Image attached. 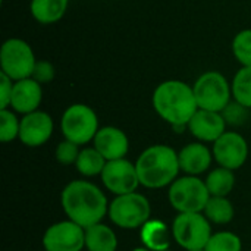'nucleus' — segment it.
Segmentation results:
<instances>
[{
    "instance_id": "obj_1",
    "label": "nucleus",
    "mask_w": 251,
    "mask_h": 251,
    "mask_svg": "<svg viewBox=\"0 0 251 251\" xmlns=\"http://www.w3.org/2000/svg\"><path fill=\"white\" fill-rule=\"evenodd\" d=\"M60 203L69 221L84 229L100 224L109 212V203L104 193L93 182L76 179L69 182L60 196Z\"/></svg>"
},
{
    "instance_id": "obj_2",
    "label": "nucleus",
    "mask_w": 251,
    "mask_h": 251,
    "mask_svg": "<svg viewBox=\"0 0 251 251\" xmlns=\"http://www.w3.org/2000/svg\"><path fill=\"white\" fill-rule=\"evenodd\" d=\"M151 103L156 113L175 131L187 128L188 122L199 110L193 85L181 79L160 82L153 91Z\"/></svg>"
},
{
    "instance_id": "obj_3",
    "label": "nucleus",
    "mask_w": 251,
    "mask_h": 251,
    "mask_svg": "<svg viewBox=\"0 0 251 251\" xmlns=\"http://www.w3.org/2000/svg\"><path fill=\"white\" fill-rule=\"evenodd\" d=\"M140 185L159 190L171 185L181 168L178 153L165 144H154L147 147L135 162Z\"/></svg>"
},
{
    "instance_id": "obj_4",
    "label": "nucleus",
    "mask_w": 251,
    "mask_h": 251,
    "mask_svg": "<svg viewBox=\"0 0 251 251\" xmlns=\"http://www.w3.org/2000/svg\"><path fill=\"white\" fill-rule=\"evenodd\" d=\"M60 129L65 140L78 146H85L94 140L99 126V118L93 107L84 103L71 104L62 115Z\"/></svg>"
},
{
    "instance_id": "obj_5",
    "label": "nucleus",
    "mask_w": 251,
    "mask_h": 251,
    "mask_svg": "<svg viewBox=\"0 0 251 251\" xmlns=\"http://www.w3.org/2000/svg\"><path fill=\"white\" fill-rule=\"evenodd\" d=\"M169 203L178 213H203L210 194L206 182L199 176L176 178L169 185Z\"/></svg>"
},
{
    "instance_id": "obj_6",
    "label": "nucleus",
    "mask_w": 251,
    "mask_h": 251,
    "mask_svg": "<svg viewBox=\"0 0 251 251\" xmlns=\"http://www.w3.org/2000/svg\"><path fill=\"white\" fill-rule=\"evenodd\" d=\"M199 109L222 112L232 100L231 82L219 71L203 72L193 85Z\"/></svg>"
},
{
    "instance_id": "obj_7",
    "label": "nucleus",
    "mask_w": 251,
    "mask_h": 251,
    "mask_svg": "<svg viewBox=\"0 0 251 251\" xmlns=\"http://www.w3.org/2000/svg\"><path fill=\"white\" fill-rule=\"evenodd\" d=\"M110 221L122 229H137L150 221L151 207L147 197L138 193L116 196L109 204Z\"/></svg>"
},
{
    "instance_id": "obj_8",
    "label": "nucleus",
    "mask_w": 251,
    "mask_h": 251,
    "mask_svg": "<svg viewBox=\"0 0 251 251\" xmlns=\"http://www.w3.org/2000/svg\"><path fill=\"white\" fill-rule=\"evenodd\" d=\"M37 59L32 47L22 38H7L0 47V72L13 81L31 78Z\"/></svg>"
},
{
    "instance_id": "obj_9",
    "label": "nucleus",
    "mask_w": 251,
    "mask_h": 251,
    "mask_svg": "<svg viewBox=\"0 0 251 251\" xmlns=\"http://www.w3.org/2000/svg\"><path fill=\"white\" fill-rule=\"evenodd\" d=\"M172 237L187 251L204 249L212 237L210 221L203 213H179L172 224Z\"/></svg>"
},
{
    "instance_id": "obj_10",
    "label": "nucleus",
    "mask_w": 251,
    "mask_h": 251,
    "mask_svg": "<svg viewBox=\"0 0 251 251\" xmlns=\"http://www.w3.org/2000/svg\"><path fill=\"white\" fill-rule=\"evenodd\" d=\"M100 178L103 185L116 196L135 193L140 185L135 163L126 160L125 157L106 162Z\"/></svg>"
},
{
    "instance_id": "obj_11",
    "label": "nucleus",
    "mask_w": 251,
    "mask_h": 251,
    "mask_svg": "<svg viewBox=\"0 0 251 251\" xmlns=\"http://www.w3.org/2000/svg\"><path fill=\"white\" fill-rule=\"evenodd\" d=\"M46 251H81L85 247V229L72 221L49 226L43 235Z\"/></svg>"
},
{
    "instance_id": "obj_12",
    "label": "nucleus",
    "mask_w": 251,
    "mask_h": 251,
    "mask_svg": "<svg viewBox=\"0 0 251 251\" xmlns=\"http://www.w3.org/2000/svg\"><path fill=\"white\" fill-rule=\"evenodd\" d=\"M212 153L219 166L237 171L247 162L249 144L241 134L235 131H225L213 143Z\"/></svg>"
},
{
    "instance_id": "obj_13",
    "label": "nucleus",
    "mask_w": 251,
    "mask_h": 251,
    "mask_svg": "<svg viewBox=\"0 0 251 251\" xmlns=\"http://www.w3.org/2000/svg\"><path fill=\"white\" fill-rule=\"evenodd\" d=\"M54 129L51 116L47 112L35 110L21 118L19 126V141L28 147H40L46 144Z\"/></svg>"
},
{
    "instance_id": "obj_14",
    "label": "nucleus",
    "mask_w": 251,
    "mask_h": 251,
    "mask_svg": "<svg viewBox=\"0 0 251 251\" xmlns=\"http://www.w3.org/2000/svg\"><path fill=\"white\" fill-rule=\"evenodd\" d=\"M226 126L221 112L204 109H199L187 125L191 135L201 143H215L226 131Z\"/></svg>"
},
{
    "instance_id": "obj_15",
    "label": "nucleus",
    "mask_w": 251,
    "mask_h": 251,
    "mask_svg": "<svg viewBox=\"0 0 251 251\" xmlns=\"http://www.w3.org/2000/svg\"><path fill=\"white\" fill-rule=\"evenodd\" d=\"M43 100V85L34 78H24L15 81L10 107L13 112L26 115L38 110Z\"/></svg>"
},
{
    "instance_id": "obj_16",
    "label": "nucleus",
    "mask_w": 251,
    "mask_h": 251,
    "mask_svg": "<svg viewBox=\"0 0 251 251\" xmlns=\"http://www.w3.org/2000/svg\"><path fill=\"white\" fill-rule=\"evenodd\" d=\"M94 147L101 153V156L109 160L124 159L129 150V140L126 134L116 126H103L97 131L94 140Z\"/></svg>"
},
{
    "instance_id": "obj_17",
    "label": "nucleus",
    "mask_w": 251,
    "mask_h": 251,
    "mask_svg": "<svg viewBox=\"0 0 251 251\" xmlns=\"http://www.w3.org/2000/svg\"><path fill=\"white\" fill-rule=\"evenodd\" d=\"M178 159L182 172H185L187 175L199 176L206 171H209L212 165L213 153L204 143L196 141L184 146L178 151Z\"/></svg>"
},
{
    "instance_id": "obj_18",
    "label": "nucleus",
    "mask_w": 251,
    "mask_h": 251,
    "mask_svg": "<svg viewBox=\"0 0 251 251\" xmlns=\"http://www.w3.org/2000/svg\"><path fill=\"white\" fill-rule=\"evenodd\" d=\"M141 243L150 251H166L171 246V231L165 222L150 219L141 226Z\"/></svg>"
},
{
    "instance_id": "obj_19",
    "label": "nucleus",
    "mask_w": 251,
    "mask_h": 251,
    "mask_svg": "<svg viewBox=\"0 0 251 251\" xmlns=\"http://www.w3.org/2000/svg\"><path fill=\"white\" fill-rule=\"evenodd\" d=\"M69 6V0H31V16L41 25H50L59 22Z\"/></svg>"
},
{
    "instance_id": "obj_20",
    "label": "nucleus",
    "mask_w": 251,
    "mask_h": 251,
    "mask_svg": "<svg viewBox=\"0 0 251 251\" xmlns=\"http://www.w3.org/2000/svg\"><path fill=\"white\" fill-rule=\"evenodd\" d=\"M85 249L88 251H116L118 237L104 224L85 228Z\"/></svg>"
},
{
    "instance_id": "obj_21",
    "label": "nucleus",
    "mask_w": 251,
    "mask_h": 251,
    "mask_svg": "<svg viewBox=\"0 0 251 251\" xmlns=\"http://www.w3.org/2000/svg\"><path fill=\"white\" fill-rule=\"evenodd\" d=\"M204 182L210 196L228 197V194H231L235 187V175L234 171L219 166L209 172Z\"/></svg>"
},
{
    "instance_id": "obj_22",
    "label": "nucleus",
    "mask_w": 251,
    "mask_h": 251,
    "mask_svg": "<svg viewBox=\"0 0 251 251\" xmlns=\"http://www.w3.org/2000/svg\"><path fill=\"white\" fill-rule=\"evenodd\" d=\"M106 159L101 156V153L93 146V147H85L79 151V156L76 159V171L82 176H97L101 175L104 166H106Z\"/></svg>"
},
{
    "instance_id": "obj_23",
    "label": "nucleus",
    "mask_w": 251,
    "mask_h": 251,
    "mask_svg": "<svg viewBox=\"0 0 251 251\" xmlns=\"http://www.w3.org/2000/svg\"><path fill=\"white\" fill-rule=\"evenodd\" d=\"M203 215L215 225H226L234 219L235 210L232 203L226 197H215L210 196Z\"/></svg>"
},
{
    "instance_id": "obj_24",
    "label": "nucleus",
    "mask_w": 251,
    "mask_h": 251,
    "mask_svg": "<svg viewBox=\"0 0 251 251\" xmlns=\"http://www.w3.org/2000/svg\"><path fill=\"white\" fill-rule=\"evenodd\" d=\"M232 99L251 109V66H241L231 81Z\"/></svg>"
},
{
    "instance_id": "obj_25",
    "label": "nucleus",
    "mask_w": 251,
    "mask_h": 251,
    "mask_svg": "<svg viewBox=\"0 0 251 251\" xmlns=\"http://www.w3.org/2000/svg\"><path fill=\"white\" fill-rule=\"evenodd\" d=\"M21 119H18L16 112L12 109H0V141L12 143L19 138Z\"/></svg>"
},
{
    "instance_id": "obj_26",
    "label": "nucleus",
    "mask_w": 251,
    "mask_h": 251,
    "mask_svg": "<svg viewBox=\"0 0 251 251\" xmlns=\"http://www.w3.org/2000/svg\"><path fill=\"white\" fill-rule=\"evenodd\" d=\"M241 249L243 244L240 237L228 231L212 234L210 240L204 247L206 251H241Z\"/></svg>"
},
{
    "instance_id": "obj_27",
    "label": "nucleus",
    "mask_w": 251,
    "mask_h": 251,
    "mask_svg": "<svg viewBox=\"0 0 251 251\" xmlns=\"http://www.w3.org/2000/svg\"><path fill=\"white\" fill-rule=\"evenodd\" d=\"M232 53L241 66H251V29H243L234 37Z\"/></svg>"
},
{
    "instance_id": "obj_28",
    "label": "nucleus",
    "mask_w": 251,
    "mask_h": 251,
    "mask_svg": "<svg viewBox=\"0 0 251 251\" xmlns=\"http://www.w3.org/2000/svg\"><path fill=\"white\" fill-rule=\"evenodd\" d=\"M249 110L246 106L240 104L238 101H235L234 99L229 101V104L221 112L226 125H231V126H240L243 125L244 122H247L249 119Z\"/></svg>"
},
{
    "instance_id": "obj_29",
    "label": "nucleus",
    "mask_w": 251,
    "mask_h": 251,
    "mask_svg": "<svg viewBox=\"0 0 251 251\" xmlns=\"http://www.w3.org/2000/svg\"><path fill=\"white\" fill-rule=\"evenodd\" d=\"M79 146L69 141V140H63L62 143L57 144L56 151H54V157L60 165H75L76 159L79 156Z\"/></svg>"
},
{
    "instance_id": "obj_30",
    "label": "nucleus",
    "mask_w": 251,
    "mask_h": 251,
    "mask_svg": "<svg viewBox=\"0 0 251 251\" xmlns=\"http://www.w3.org/2000/svg\"><path fill=\"white\" fill-rule=\"evenodd\" d=\"M54 76H56V69L53 63H50L49 60H37L31 78H34L37 82L44 85V84H50L54 79Z\"/></svg>"
},
{
    "instance_id": "obj_31",
    "label": "nucleus",
    "mask_w": 251,
    "mask_h": 251,
    "mask_svg": "<svg viewBox=\"0 0 251 251\" xmlns=\"http://www.w3.org/2000/svg\"><path fill=\"white\" fill-rule=\"evenodd\" d=\"M13 84H15V81L12 78H9L3 72H0V109H9L10 107Z\"/></svg>"
},
{
    "instance_id": "obj_32",
    "label": "nucleus",
    "mask_w": 251,
    "mask_h": 251,
    "mask_svg": "<svg viewBox=\"0 0 251 251\" xmlns=\"http://www.w3.org/2000/svg\"><path fill=\"white\" fill-rule=\"evenodd\" d=\"M134 251H150V250H149V249H146V247H144V249H141V247H140V249H135Z\"/></svg>"
},
{
    "instance_id": "obj_33",
    "label": "nucleus",
    "mask_w": 251,
    "mask_h": 251,
    "mask_svg": "<svg viewBox=\"0 0 251 251\" xmlns=\"http://www.w3.org/2000/svg\"><path fill=\"white\" fill-rule=\"evenodd\" d=\"M188 251H206L204 249H199V250H188Z\"/></svg>"
},
{
    "instance_id": "obj_34",
    "label": "nucleus",
    "mask_w": 251,
    "mask_h": 251,
    "mask_svg": "<svg viewBox=\"0 0 251 251\" xmlns=\"http://www.w3.org/2000/svg\"><path fill=\"white\" fill-rule=\"evenodd\" d=\"M166 251H168V250H166Z\"/></svg>"
},
{
    "instance_id": "obj_35",
    "label": "nucleus",
    "mask_w": 251,
    "mask_h": 251,
    "mask_svg": "<svg viewBox=\"0 0 251 251\" xmlns=\"http://www.w3.org/2000/svg\"><path fill=\"white\" fill-rule=\"evenodd\" d=\"M44 251H46V250H44Z\"/></svg>"
}]
</instances>
